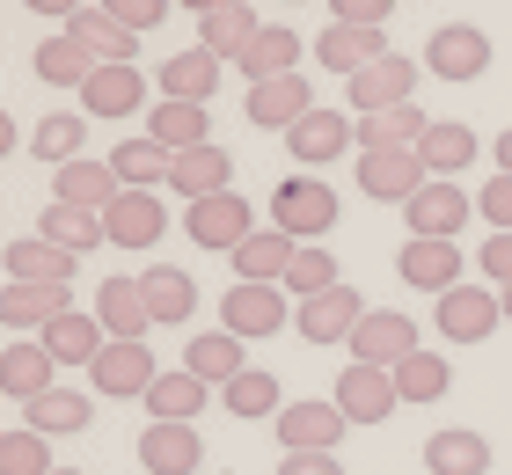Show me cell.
<instances>
[{
	"label": "cell",
	"instance_id": "obj_49",
	"mask_svg": "<svg viewBox=\"0 0 512 475\" xmlns=\"http://www.w3.org/2000/svg\"><path fill=\"white\" fill-rule=\"evenodd\" d=\"M476 212L491 220V234H512V176H505V169L476 190Z\"/></svg>",
	"mask_w": 512,
	"mask_h": 475
},
{
	"label": "cell",
	"instance_id": "obj_11",
	"mask_svg": "<svg viewBox=\"0 0 512 475\" xmlns=\"http://www.w3.org/2000/svg\"><path fill=\"white\" fill-rule=\"evenodd\" d=\"M344 95H352V117H374V110H395V103H417V66L403 52H388L374 66H359L352 81H344Z\"/></svg>",
	"mask_w": 512,
	"mask_h": 475
},
{
	"label": "cell",
	"instance_id": "obj_29",
	"mask_svg": "<svg viewBox=\"0 0 512 475\" xmlns=\"http://www.w3.org/2000/svg\"><path fill=\"white\" fill-rule=\"evenodd\" d=\"M139 293H147L154 329H176V322H191V315H198V278H191V271H176V264L139 271Z\"/></svg>",
	"mask_w": 512,
	"mask_h": 475
},
{
	"label": "cell",
	"instance_id": "obj_60",
	"mask_svg": "<svg viewBox=\"0 0 512 475\" xmlns=\"http://www.w3.org/2000/svg\"><path fill=\"white\" fill-rule=\"evenodd\" d=\"M286 8H293V0H286Z\"/></svg>",
	"mask_w": 512,
	"mask_h": 475
},
{
	"label": "cell",
	"instance_id": "obj_31",
	"mask_svg": "<svg viewBox=\"0 0 512 475\" xmlns=\"http://www.w3.org/2000/svg\"><path fill=\"white\" fill-rule=\"evenodd\" d=\"M425 468L432 475H491V439L469 432V424H439L425 439Z\"/></svg>",
	"mask_w": 512,
	"mask_h": 475
},
{
	"label": "cell",
	"instance_id": "obj_59",
	"mask_svg": "<svg viewBox=\"0 0 512 475\" xmlns=\"http://www.w3.org/2000/svg\"><path fill=\"white\" fill-rule=\"evenodd\" d=\"M52 475H88V468H52Z\"/></svg>",
	"mask_w": 512,
	"mask_h": 475
},
{
	"label": "cell",
	"instance_id": "obj_44",
	"mask_svg": "<svg viewBox=\"0 0 512 475\" xmlns=\"http://www.w3.org/2000/svg\"><path fill=\"white\" fill-rule=\"evenodd\" d=\"M388 373H395V395L417 402V410H425V402H447V388H454V366L439 359V351H410V359L388 366Z\"/></svg>",
	"mask_w": 512,
	"mask_h": 475
},
{
	"label": "cell",
	"instance_id": "obj_4",
	"mask_svg": "<svg viewBox=\"0 0 512 475\" xmlns=\"http://www.w3.org/2000/svg\"><path fill=\"white\" fill-rule=\"evenodd\" d=\"M161 380V359L147 344H125V337H110L96 351V366H88V388L110 395V402H147V388Z\"/></svg>",
	"mask_w": 512,
	"mask_h": 475
},
{
	"label": "cell",
	"instance_id": "obj_46",
	"mask_svg": "<svg viewBox=\"0 0 512 475\" xmlns=\"http://www.w3.org/2000/svg\"><path fill=\"white\" fill-rule=\"evenodd\" d=\"M30 66H37V81H52V88H88V74H96V59H88L66 30H59V37H44Z\"/></svg>",
	"mask_w": 512,
	"mask_h": 475
},
{
	"label": "cell",
	"instance_id": "obj_57",
	"mask_svg": "<svg viewBox=\"0 0 512 475\" xmlns=\"http://www.w3.org/2000/svg\"><path fill=\"white\" fill-rule=\"evenodd\" d=\"M498 169L512 176V132H498Z\"/></svg>",
	"mask_w": 512,
	"mask_h": 475
},
{
	"label": "cell",
	"instance_id": "obj_32",
	"mask_svg": "<svg viewBox=\"0 0 512 475\" xmlns=\"http://www.w3.org/2000/svg\"><path fill=\"white\" fill-rule=\"evenodd\" d=\"M66 307H74V285H22V278L0 285V322L8 329H44V322H59Z\"/></svg>",
	"mask_w": 512,
	"mask_h": 475
},
{
	"label": "cell",
	"instance_id": "obj_13",
	"mask_svg": "<svg viewBox=\"0 0 512 475\" xmlns=\"http://www.w3.org/2000/svg\"><path fill=\"white\" fill-rule=\"evenodd\" d=\"M293 322H300L308 344H352V329L366 322V300L352 285H330V293H315V300H293Z\"/></svg>",
	"mask_w": 512,
	"mask_h": 475
},
{
	"label": "cell",
	"instance_id": "obj_22",
	"mask_svg": "<svg viewBox=\"0 0 512 475\" xmlns=\"http://www.w3.org/2000/svg\"><path fill=\"white\" fill-rule=\"evenodd\" d=\"M198 461H205L198 424H147L139 432V468L147 475H198Z\"/></svg>",
	"mask_w": 512,
	"mask_h": 475
},
{
	"label": "cell",
	"instance_id": "obj_2",
	"mask_svg": "<svg viewBox=\"0 0 512 475\" xmlns=\"http://www.w3.org/2000/svg\"><path fill=\"white\" fill-rule=\"evenodd\" d=\"M183 234H191L198 249H213V256H235L249 234H256V212H249L242 190H213V198L183 205Z\"/></svg>",
	"mask_w": 512,
	"mask_h": 475
},
{
	"label": "cell",
	"instance_id": "obj_50",
	"mask_svg": "<svg viewBox=\"0 0 512 475\" xmlns=\"http://www.w3.org/2000/svg\"><path fill=\"white\" fill-rule=\"evenodd\" d=\"M96 8H103V15H118L125 30H139V37H147L154 22L169 15V0H96Z\"/></svg>",
	"mask_w": 512,
	"mask_h": 475
},
{
	"label": "cell",
	"instance_id": "obj_45",
	"mask_svg": "<svg viewBox=\"0 0 512 475\" xmlns=\"http://www.w3.org/2000/svg\"><path fill=\"white\" fill-rule=\"evenodd\" d=\"M118 176H110V161H66L59 169V205H88V212H103L110 198H118Z\"/></svg>",
	"mask_w": 512,
	"mask_h": 475
},
{
	"label": "cell",
	"instance_id": "obj_35",
	"mask_svg": "<svg viewBox=\"0 0 512 475\" xmlns=\"http://www.w3.org/2000/svg\"><path fill=\"white\" fill-rule=\"evenodd\" d=\"M88 417H96V402L74 395V388H44L37 402H22V424L44 439H74V432H88Z\"/></svg>",
	"mask_w": 512,
	"mask_h": 475
},
{
	"label": "cell",
	"instance_id": "obj_56",
	"mask_svg": "<svg viewBox=\"0 0 512 475\" xmlns=\"http://www.w3.org/2000/svg\"><path fill=\"white\" fill-rule=\"evenodd\" d=\"M15 154V117H8V103H0V161Z\"/></svg>",
	"mask_w": 512,
	"mask_h": 475
},
{
	"label": "cell",
	"instance_id": "obj_38",
	"mask_svg": "<svg viewBox=\"0 0 512 475\" xmlns=\"http://www.w3.org/2000/svg\"><path fill=\"white\" fill-rule=\"evenodd\" d=\"M220 402H227V417L264 424V417L286 410V388H278V373H271V366H249V373H235V380L220 388Z\"/></svg>",
	"mask_w": 512,
	"mask_h": 475
},
{
	"label": "cell",
	"instance_id": "obj_23",
	"mask_svg": "<svg viewBox=\"0 0 512 475\" xmlns=\"http://www.w3.org/2000/svg\"><path fill=\"white\" fill-rule=\"evenodd\" d=\"M425 183L432 176H425V161H417V154H359V190L374 205H410Z\"/></svg>",
	"mask_w": 512,
	"mask_h": 475
},
{
	"label": "cell",
	"instance_id": "obj_20",
	"mask_svg": "<svg viewBox=\"0 0 512 475\" xmlns=\"http://www.w3.org/2000/svg\"><path fill=\"white\" fill-rule=\"evenodd\" d=\"M44 388H59V359L44 351V337H15L8 351H0V395L37 402Z\"/></svg>",
	"mask_w": 512,
	"mask_h": 475
},
{
	"label": "cell",
	"instance_id": "obj_51",
	"mask_svg": "<svg viewBox=\"0 0 512 475\" xmlns=\"http://www.w3.org/2000/svg\"><path fill=\"white\" fill-rule=\"evenodd\" d=\"M476 271L491 285H512V234H491V242L476 249Z\"/></svg>",
	"mask_w": 512,
	"mask_h": 475
},
{
	"label": "cell",
	"instance_id": "obj_41",
	"mask_svg": "<svg viewBox=\"0 0 512 475\" xmlns=\"http://www.w3.org/2000/svg\"><path fill=\"white\" fill-rule=\"evenodd\" d=\"M37 234L44 242H59V249H74V256H88V249H103L110 234H103V212H88V205H44V220H37Z\"/></svg>",
	"mask_w": 512,
	"mask_h": 475
},
{
	"label": "cell",
	"instance_id": "obj_21",
	"mask_svg": "<svg viewBox=\"0 0 512 475\" xmlns=\"http://www.w3.org/2000/svg\"><path fill=\"white\" fill-rule=\"evenodd\" d=\"M213 402V380H198L191 366H161L147 388V424H198V410Z\"/></svg>",
	"mask_w": 512,
	"mask_h": 475
},
{
	"label": "cell",
	"instance_id": "obj_19",
	"mask_svg": "<svg viewBox=\"0 0 512 475\" xmlns=\"http://www.w3.org/2000/svg\"><path fill=\"white\" fill-rule=\"evenodd\" d=\"M66 37H74L96 66H139V30H125L118 15H103L96 0H88L74 22H66Z\"/></svg>",
	"mask_w": 512,
	"mask_h": 475
},
{
	"label": "cell",
	"instance_id": "obj_14",
	"mask_svg": "<svg viewBox=\"0 0 512 475\" xmlns=\"http://www.w3.org/2000/svg\"><path fill=\"white\" fill-rule=\"evenodd\" d=\"M315 59H322V74L352 81L359 66L388 59V30H374V22H330V30L315 37Z\"/></svg>",
	"mask_w": 512,
	"mask_h": 475
},
{
	"label": "cell",
	"instance_id": "obj_40",
	"mask_svg": "<svg viewBox=\"0 0 512 475\" xmlns=\"http://www.w3.org/2000/svg\"><path fill=\"white\" fill-rule=\"evenodd\" d=\"M293 234H278V227H256L249 242L235 249V278H256V285H286V264H293Z\"/></svg>",
	"mask_w": 512,
	"mask_h": 475
},
{
	"label": "cell",
	"instance_id": "obj_30",
	"mask_svg": "<svg viewBox=\"0 0 512 475\" xmlns=\"http://www.w3.org/2000/svg\"><path fill=\"white\" fill-rule=\"evenodd\" d=\"M96 322L110 329V337H125V344H147L154 315H147V293H139V278H103V285H96Z\"/></svg>",
	"mask_w": 512,
	"mask_h": 475
},
{
	"label": "cell",
	"instance_id": "obj_10",
	"mask_svg": "<svg viewBox=\"0 0 512 475\" xmlns=\"http://www.w3.org/2000/svg\"><path fill=\"white\" fill-rule=\"evenodd\" d=\"M103 234L118 249H154L161 234H169V205H161V190H118V198L103 205Z\"/></svg>",
	"mask_w": 512,
	"mask_h": 475
},
{
	"label": "cell",
	"instance_id": "obj_43",
	"mask_svg": "<svg viewBox=\"0 0 512 475\" xmlns=\"http://www.w3.org/2000/svg\"><path fill=\"white\" fill-rule=\"evenodd\" d=\"M88 125H96L88 110H52V117H44V125L30 132V154H37V161H52V169H66V161H81Z\"/></svg>",
	"mask_w": 512,
	"mask_h": 475
},
{
	"label": "cell",
	"instance_id": "obj_15",
	"mask_svg": "<svg viewBox=\"0 0 512 475\" xmlns=\"http://www.w3.org/2000/svg\"><path fill=\"white\" fill-rule=\"evenodd\" d=\"M469 190L461 183H447V176H432L425 190H417V198L403 205V220H410V234H432V242H454L461 227H469Z\"/></svg>",
	"mask_w": 512,
	"mask_h": 475
},
{
	"label": "cell",
	"instance_id": "obj_9",
	"mask_svg": "<svg viewBox=\"0 0 512 475\" xmlns=\"http://www.w3.org/2000/svg\"><path fill=\"white\" fill-rule=\"evenodd\" d=\"M286 147H293L300 169H322V161H337V154H352V147H359V117H352V110H322V103H315V110L286 132Z\"/></svg>",
	"mask_w": 512,
	"mask_h": 475
},
{
	"label": "cell",
	"instance_id": "obj_6",
	"mask_svg": "<svg viewBox=\"0 0 512 475\" xmlns=\"http://www.w3.org/2000/svg\"><path fill=\"white\" fill-rule=\"evenodd\" d=\"M491 37L476 30V22H439L432 30V44H425V74H439V81H483L491 74Z\"/></svg>",
	"mask_w": 512,
	"mask_h": 475
},
{
	"label": "cell",
	"instance_id": "obj_16",
	"mask_svg": "<svg viewBox=\"0 0 512 475\" xmlns=\"http://www.w3.org/2000/svg\"><path fill=\"white\" fill-rule=\"evenodd\" d=\"M330 402H337V410L352 417V424H388L403 395H395V373H388V366H344Z\"/></svg>",
	"mask_w": 512,
	"mask_h": 475
},
{
	"label": "cell",
	"instance_id": "obj_42",
	"mask_svg": "<svg viewBox=\"0 0 512 475\" xmlns=\"http://www.w3.org/2000/svg\"><path fill=\"white\" fill-rule=\"evenodd\" d=\"M256 30H264V15H256L249 0H235V8H220V15L198 22V44H205L213 59H242L249 44H256Z\"/></svg>",
	"mask_w": 512,
	"mask_h": 475
},
{
	"label": "cell",
	"instance_id": "obj_27",
	"mask_svg": "<svg viewBox=\"0 0 512 475\" xmlns=\"http://www.w3.org/2000/svg\"><path fill=\"white\" fill-rule=\"evenodd\" d=\"M220 66H227V59H213L205 44H191V52H169V59H161L154 81H161V95H169V103H213Z\"/></svg>",
	"mask_w": 512,
	"mask_h": 475
},
{
	"label": "cell",
	"instance_id": "obj_54",
	"mask_svg": "<svg viewBox=\"0 0 512 475\" xmlns=\"http://www.w3.org/2000/svg\"><path fill=\"white\" fill-rule=\"evenodd\" d=\"M22 8H30V15H52L59 30H66V22H74V15L88 8V0H22Z\"/></svg>",
	"mask_w": 512,
	"mask_h": 475
},
{
	"label": "cell",
	"instance_id": "obj_47",
	"mask_svg": "<svg viewBox=\"0 0 512 475\" xmlns=\"http://www.w3.org/2000/svg\"><path fill=\"white\" fill-rule=\"evenodd\" d=\"M330 285H344V278H337V256L315 249V242H300L293 264H286V293H293V300H315V293H330Z\"/></svg>",
	"mask_w": 512,
	"mask_h": 475
},
{
	"label": "cell",
	"instance_id": "obj_53",
	"mask_svg": "<svg viewBox=\"0 0 512 475\" xmlns=\"http://www.w3.org/2000/svg\"><path fill=\"white\" fill-rule=\"evenodd\" d=\"M278 475H344V468H337V454H286Z\"/></svg>",
	"mask_w": 512,
	"mask_h": 475
},
{
	"label": "cell",
	"instance_id": "obj_28",
	"mask_svg": "<svg viewBox=\"0 0 512 475\" xmlns=\"http://www.w3.org/2000/svg\"><path fill=\"white\" fill-rule=\"evenodd\" d=\"M432 132V117L417 103H395V110H374L359 117V154H417V139Z\"/></svg>",
	"mask_w": 512,
	"mask_h": 475
},
{
	"label": "cell",
	"instance_id": "obj_52",
	"mask_svg": "<svg viewBox=\"0 0 512 475\" xmlns=\"http://www.w3.org/2000/svg\"><path fill=\"white\" fill-rule=\"evenodd\" d=\"M395 0H330V22H374V30H388Z\"/></svg>",
	"mask_w": 512,
	"mask_h": 475
},
{
	"label": "cell",
	"instance_id": "obj_18",
	"mask_svg": "<svg viewBox=\"0 0 512 475\" xmlns=\"http://www.w3.org/2000/svg\"><path fill=\"white\" fill-rule=\"evenodd\" d=\"M242 110H249V125H264V132H293L300 117L315 110V88H308V74H278V81H256Z\"/></svg>",
	"mask_w": 512,
	"mask_h": 475
},
{
	"label": "cell",
	"instance_id": "obj_12",
	"mask_svg": "<svg viewBox=\"0 0 512 475\" xmlns=\"http://www.w3.org/2000/svg\"><path fill=\"white\" fill-rule=\"evenodd\" d=\"M417 344V322L395 315V307H366V322L352 329V366H403Z\"/></svg>",
	"mask_w": 512,
	"mask_h": 475
},
{
	"label": "cell",
	"instance_id": "obj_25",
	"mask_svg": "<svg viewBox=\"0 0 512 475\" xmlns=\"http://www.w3.org/2000/svg\"><path fill=\"white\" fill-rule=\"evenodd\" d=\"M37 337H44V351H52L59 366H96V351L110 344V329L96 322V307H66V315L44 322Z\"/></svg>",
	"mask_w": 512,
	"mask_h": 475
},
{
	"label": "cell",
	"instance_id": "obj_48",
	"mask_svg": "<svg viewBox=\"0 0 512 475\" xmlns=\"http://www.w3.org/2000/svg\"><path fill=\"white\" fill-rule=\"evenodd\" d=\"M0 475H52V439L30 432V424L0 432Z\"/></svg>",
	"mask_w": 512,
	"mask_h": 475
},
{
	"label": "cell",
	"instance_id": "obj_33",
	"mask_svg": "<svg viewBox=\"0 0 512 475\" xmlns=\"http://www.w3.org/2000/svg\"><path fill=\"white\" fill-rule=\"evenodd\" d=\"M169 147H161L154 132H132V139H118V154H110V176H118L125 190H169Z\"/></svg>",
	"mask_w": 512,
	"mask_h": 475
},
{
	"label": "cell",
	"instance_id": "obj_3",
	"mask_svg": "<svg viewBox=\"0 0 512 475\" xmlns=\"http://www.w3.org/2000/svg\"><path fill=\"white\" fill-rule=\"evenodd\" d=\"M432 322H439L447 344H483V337H498V322H505V293L498 285H454V293H439Z\"/></svg>",
	"mask_w": 512,
	"mask_h": 475
},
{
	"label": "cell",
	"instance_id": "obj_58",
	"mask_svg": "<svg viewBox=\"0 0 512 475\" xmlns=\"http://www.w3.org/2000/svg\"><path fill=\"white\" fill-rule=\"evenodd\" d=\"M498 293H505V322H512V285H498Z\"/></svg>",
	"mask_w": 512,
	"mask_h": 475
},
{
	"label": "cell",
	"instance_id": "obj_36",
	"mask_svg": "<svg viewBox=\"0 0 512 475\" xmlns=\"http://www.w3.org/2000/svg\"><path fill=\"white\" fill-rule=\"evenodd\" d=\"M74 271H81V256L44 242V234H30V242L8 249V278H22V285H74Z\"/></svg>",
	"mask_w": 512,
	"mask_h": 475
},
{
	"label": "cell",
	"instance_id": "obj_17",
	"mask_svg": "<svg viewBox=\"0 0 512 475\" xmlns=\"http://www.w3.org/2000/svg\"><path fill=\"white\" fill-rule=\"evenodd\" d=\"M81 110L103 117V125H125V117L147 110V74L139 66H96L88 88H81Z\"/></svg>",
	"mask_w": 512,
	"mask_h": 475
},
{
	"label": "cell",
	"instance_id": "obj_7",
	"mask_svg": "<svg viewBox=\"0 0 512 475\" xmlns=\"http://www.w3.org/2000/svg\"><path fill=\"white\" fill-rule=\"evenodd\" d=\"M271 432L286 454H337V439L352 432V417L337 410V402H286V410L271 417Z\"/></svg>",
	"mask_w": 512,
	"mask_h": 475
},
{
	"label": "cell",
	"instance_id": "obj_26",
	"mask_svg": "<svg viewBox=\"0 0 512 475\" xmlns=\"http://www.w3.org/2000/svg\"><path fill=\"white\" fill-rule=\"evenodd\" d=\"M300 52H308V44H300V30H286V22H264V30H256V44L235 59V74L256 88V81H278V74H300Z\"/></svg>",
	"mask_w": 512,
	"mask_h": 475
},
{
	"label": "cell",
	"instance_id": "obj_39",
	"mask_svg": "<svg viewBox=\"0 0 512 475\" xmlns=\"http://www.w3.org/2000/svg\"><path fill=\"white\" fill-rule=\"evenodd\" d=\"M147 132H154L169 154H191V147L213 139V117H205V103H169V95H161V103L147 110Z\"/></svg>",
	"mask_w": 512,
	"mask_h": 475
},
{
	"label": "cell",
	"instance_id": "obj_34",
	"mask_svg": "<svg viewBox=\"0 0 512 475\" xmlns=\"http://www.w3.org/2000/svg\"><path fill=\"white\" fill-rule=\"evenodd\" d=\"M183 366H191L198 380H213V388H227L235 373H249V344L235 337V329H205V337L183 344Z\"/></svg>",
	"mask_w": 512,
	"mask_h": 475
},
{
	"label": "cell",
	"instance_id": "obj_55",
	"mask_svg": "<svg viewBox=\"0 0 512 475\" xmlns=\"http://www.w3.org/2000/svg\"><path fill=\"white\" fill-rule=\"evenodd\" d=\"M176 8H183V15H198V22H205V15H220V8H235V0H176Z\"/></svg>",
	"mask_w": 512,
	"mask_h": 475
},
{
	"label": "cell",
	"instance_id": "obj_5",
	"mask_svg": "<svg viewBox=\"0 0 512 475\" xmlns=\"http://www.w3.org/2000/svg\"><path fill=\"white\" fill-rule=\"evenodd\" d=\"M286 285H256V278H235L220 293V329H235L242 344H256V337H278L286 329Z\"/></svg>",
	"mask_w": 512,
	"mask_h": 475
},
{
	"label": "cell",
	"instance_id": "obj_24",
	"mask_svg": "<svg viewBox=\"0 0 512 475\" xmlns=\"http://www.w3.org/2000/svg\"><path fill=\"white\" fill-rule=\"evenodd\" d=\"M169 190H183V198H213V190H235V154L220 147V139H205V147H191V154H176L169 161Z\"/></svg>",
	"mask_w": 512,
	"mask_h": 475
},
{
	"label": "cell",
	"instance_id": "obj_8",
	"mask_svg": "<svg viewBox=\"0 0 512 475\" xmlns=\"http://www.w3.org/2000/svg\"><path fill=\"white\" fill-rule=\"evenodd\" d=\"M461 264H469V249L432 242V234H410V242L395 249V278H403L410 293H454V285H461Z\"/></svg>",
	"mask_w": 512,
	"mask_h": 475
},
{
	"label": "cell",
	"instance_id": "obj_37",
	"mask_svg": "<svg viewBox=\"0 0 512 475\" xmlns=\"http://www.w3.org/2000/svg\"><path fill=\"white\" fill-rule=\"evenodd\" d=\"M417 161H425V176H447L454 183L476 161V132L461 125V117H432V132L417 139Z\"/></svg>",
	"mask_w": 512,
	"mask_h": 475
},
{
	"label": "cell",
	"instance_id": "obj_1",
	"mask_svg": "<svg viewBox=\"0 0 512 475\" xmlns=\"http://www.w3.org/2000/svg\"><path fill=\"white\" fill-rule=\"evenodd\" d=\"M271 227L293 234V242H322L337 227V190L322 183L315 169H293L286 183L271 190Z\"/></svg>",
	"mask_w": 512,
	"mask_h": 475
}]
</instances>
